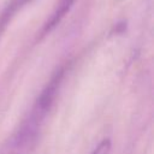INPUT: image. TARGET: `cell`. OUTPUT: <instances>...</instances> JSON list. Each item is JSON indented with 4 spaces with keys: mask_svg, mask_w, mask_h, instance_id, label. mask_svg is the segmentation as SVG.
<instances>
[{
    "mask_svg": "<svg viewBox=\"0 0 154 154\" xmlns=\"http://www.w3.org/2000/svg\"><path fill=\"white\" fill-rule=\"evenodd\" d=\"M75 1L76 0H59L58 1L55 10L53 11L52 16L48 18V20L45 23V25L42 28V35H46L49 31H52L61 22V19L65 17V14L70 11L72 5L75 4Z\"/></svg>",
    "mask_w": 154,
    "mask_h": 154,
    "instance_id": "cell-2",
    "label": "cell"
},
{
    "mask_svg": "<svg viewBox=\"0 0 154 154\" xmlns=\"http://www.w3.org/2000/svg\"><path fill=\"white\" fill-rule=\"evenodd\" d=\"M112 149V142L109 138H103L94 149L90 154H109Z\"/></svg>",
    "mask_w": 154,
    "mask_h": 154,
    "instance_id": "cell-4",
    "label": "cell"
},
{
    "mask_svg": "<svg viewBox=\"0 0 154 154\" xmlns=\"http://www.w3.org/2000/svg\"><path fill=\"white\" fill-rule=\"evenodd\" d=\"M66 67L60 66L42 89L19 128L7 141L5 154H29L40 137L45 122L59 94Z\"/></svg>",
    "mask_w": 154,
    "mask_h": 154,
    "instance_id": "cell-1",
    "label": "cell"
},
{
    "mask_svg": "<svg viewBox=\"0 0 154 154\" xmlns=\"http://www.w3.org/2000/svg\"><path fill=\"white\" fill-rule=\"evenodd\" d=\"M30 0H11V2L4 8V11L0 13V35L6 29L11 19L14 17V14L25 6Z\"/></svg>",
    "mask_w": 154,
    "mask_h": 154,
    "instance_id": "cell-3",
    "label": "cell"
}]
</instances>
